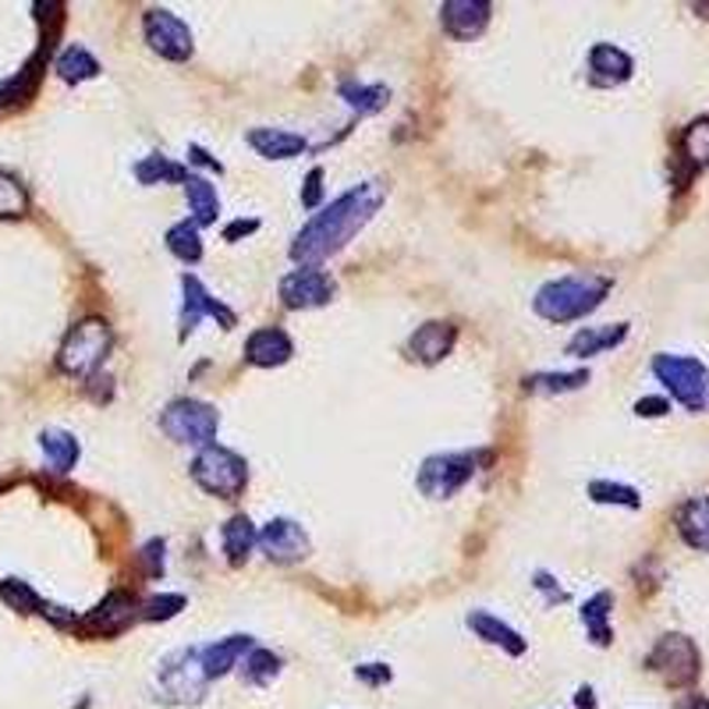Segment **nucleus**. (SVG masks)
<instances>
[{
    "instance_id": "f03ea898",
    "label": "nucleus",
    "mask_w": 709,
    "mask_h": 709,
    "mask_svg": "<svg viewBox=\"0 0 709 709\" xmlns=\"http://www.w3.org/2000/svg\"><path fill=\"white\" fill-rule=\"evenodd\" d=\"M614 281L604 273H567L536 291L532 310L547 323H578L607 302Z\"/></svg>"
},
{
    "instance_id": "a19ab883",
    "label": "nucleus",
    "mask_w": 709,
    "mask_h": 709,
    "mask_svg": "<svg viewBox=\"0 0 709 709\" xmlns=\"http://www.w3.org/2000/svg\"><path fill=\"white\" fill-rule=\"evenodd\" d=\"M319 203H323V167H313L310 178H305V189H302V206L319 210Z\"/></svg>"
},
{
    "instance_id": "b1692460",
    "label": "nucleus",
    "mask_w": 709,
    "mask_h": 709,
    "mask_svg": "<svg viewBox=\"0 0 709 709\" xmlns=\"http://www.w3.org/2000/svg\"><path fill=\"white\" fill-rule=\"evenodd\" d=\"M256 543H259V529L252 526L249 515H230L221 526V547H224V558L230 567H241L249 561Z\"/></svg>"
},
{
    "instance_id": "bb28decb",
    "label": "nucleus",
    "mask_w": 709,
    "mask_h": 709,
    "mask_svg": "<svg viewBox=\"0 0 709 709\" xmlns=\"http://www.w3.org/2000/svg\"><path fill=\"white\" fill-rule=\"evenodd\" d=\"M181 189H184V199H189V213H192V224L195 227L217 224V217H221L217 184H210L203 175H189V181H184Z\"/></svg>"
},
{
    "instance_id": "20e7f679",
    "label": "nucleus",
    "mask_w": 709,
    "mask_h": 709,
    "mask_svg": "<svg viewBox=\"0 0 709 709\" xmlns=\"http://www.w3.org/2000/svg\"><path fill=\"white\" fill-rule=\"evenodd\" d=\"M189 472H192L195 486L217 500H238L245 486H249V461L221 443L203 447V451L192 458Z\"/></svg>"
},
{
    "instance_id": "f3484780",
    "label": "nucleus",
    "mask_w": 709,
    "mask_h": 709,
    "mask_svg": "<svg viewBox=\"0 0 709 709\" xmlns=\"http://www.w3.org/2000/svg\"><path fill=\"white\" fill-rule=\"evenodd\" d=\"M291 354H295V341L281 327H259L245 341V362L256 369H277L291 362Z\"/></svg>"
},
{
    "instance_id": "2f4dec72",
    "label": "nucleus",
    "mask_w": 709,
    "mask_h": 709,
    "mask_svg": "<svg viewBox=\"0 0 709 709\" xmlns=\"http://www.w3.org/2000/svg\"><path fill=\"white\" fill-rule=\"evenodd\" d=\"M238 667H241V682L245 685L263 688V685L273 682L277 674H281V656H277L273 650H263V645H252Z\"/></svg>"
},
{
    "instance_id": "c756f323",
    "label": "nucleus",
    "mask_w": 709,
    "mask_h": 709,
    "mask_svg": "<svg viewBox=\"0 0 709 709\" xmlns=\"http://www.w3.org/2000/svg\"><path fill=\"white\" fill-rule=\"evenodd\" d=\"M341 100L351 106L359 117H369V114H380L383 106L391 100V89L380 86V82H341Z\"/></svg>"
},
{
    "instance_id": "cd10ccee",
    "label": "nucleus",
    "mask_w": 709,
    "mask_h": 709,
    "mask_svg": "<svg viewBox=\"0 0 709 709\" xmlns=\"http://www.w3.org/2000/svg\"><path fill=\"white\" fill-rule=\"evenodd\" d=\"M610 610H614V596L604 589L589 596L578 610V621L585 628V635H589L593 645H610L614 642V628H610Z\"/></svg>"
},
{
    "instance_id": "72a5a7b5",
    "label": "nucleus",
    "mask_w": 709,
    "mask_h": 709,
    "mask_svg": "<svg viewBox=\"0 0 709 709\" xmlns=\"http://www.w3.org/2000/svg\"><path fill=\"white\" fill-rule=\"evenodd\" d=\"M589 383V369H572V373H532L526 376L529 394H572Z\"/></svg>"
},
{
    "instance_id": "9b49d317",
    "label": "nucleus",
    "mask_w": 709,
    "mask_h": 709,
    "mask_svg": "<svg viewBox=\"0 0 709 709\" xmlns=\"http://www.w3.org/2000/svg\"><path fill=\"white\" fill-rule=\"evenodd\" d=\"M135 621H138V599L125 589H114V593H106L75 628L86 631L92 639H114Z\"/></svg>"
},
{
    "instance_id": "c03bdc74",
    "label": "nucleus",
    "mask_w": 709,
    "mask_h": 709,
    "mask_svg": "<svg viewBox=\"0 0 709 709\" xmlns=\"http://www.w3.org/2000/svg\"><path fill=\"white\" fill-rule=\"evenodd\" d=\"M189 164H199V167H206V171H217V175L224 171L221 160H213L203 146H189Z\"/></svg>"
},
{
    "instance_id": "6ab92c4d",
    "label": "nucleus",
    "mask_w": 709,
    "mask_h": 709,
    "mask_svg": "<svg viewBox=\"0 0 709 709\" xmlns=\"http://www.w3.org/2000/svg\"><path fill=\"white\" fill-rule=\"evenodd\" d=\"M252 635H227V639H217L210 645H199V664H203V674L206 682H217V677H227L235 671L245 653L252 650Z\"/></svg>"
},
{
    "instance_id": "423d86ee",
    "label": "nucleus",
    "mask_w": 709,
    "mask_h": 709,
    "mask_svg": "<svg viewBox=\"0 0 709 709\" xmlns=\"http://www.w3.org/2000/svg\"><path fill=\"white\" fill-rule=\"evenodd\" d=\"M653 376L688 412H709V369L691 354H653Z\"/></svg>"
},
{
    "instance_id": "a18cd8bd",
    "label": "nucleus",
    "mask_w": 709,
    "mask_h": 709,
    "mask_svg": "<svg viewBox=\"0 0 709 709\" xmlns=\"http://www.w3.org/2000/svg\"><path fill=\"white\" fill-rule=\"evenodd\" d=\"M252 230H259V221H235V224L224 227V238L227 241H238L241 235H252Z\"/></svg>"
},
{
    "instance_id": "393cba45",
    "label": "nucleus",
    "mask_w": 709,
    "mask_h": 709,
    "mask_svg": "<svg viewBox=\"0 0 709 709\" xmlns=\"http://www.w3.org/2000/svg\"><path fill=\"white\" fill-rule=\"evenodd\" d=\"M677 536L685 539L691 550L709 553V493L702 497H691L677 507Z\"/></svg>"
},
{
    "instance_id": "37998d69",
    "label": "nucleus",
    "mask_w": 709,
    "mask_h": 709,
    "mask_svg": "<svg viewBox=\"0 0 709 709\" xmlns=\"http://www.w3.org/2000/svg\"><path fill=\"white\" fill-rule=\"evenodd\" d=\"M536 589H539V593H547L550 604H564V599H567V593H564L561 585L553 582V575H547V572H539V575H536Z\"/></svg>"
},
{
    "instance_id": "2eb2a0df",
    "label": "nucleus",
    "mask_w": 709,
    "mask_h": 709,
    "mask_svg": "<svg viewBox=\"0 0 709 709\" xmlns=\"http://www.w3.org/2000/svg\"><path fill=\"white\" fill-rule=\"evenodd\" d=\"M493 19V4L489 0H447L440 4V25L451 40H480L486 33V25Z\"/></svg>"
},
{
    "instance_id": "e433bc0d",
    "label": "nucleus",
    "mask_w": 709,
    "mask_h": 709,
    "mask_svg": "<svg viewBox=\"0 0 709 709\" xmlns=\"http://www.w3.org/2000/svg\"><path fill=\"white\" fill-rule=\"evenodd\" d=\"M589 497L596 504H614V507H628V511H639L642 497L635 486L628 483H614V480H593L589 483Z\"/></svg>"
},
{
    "instance_id": "4c0bfd02",
    "label": "nucleus",
    "mask_w": 709,
    "mask_h": 709,
    "mask_svg": "<svg viewBox=\"0 0 709 709\" xmlns=\"http://www.w3.org/2000/svg\"><path fill=\"white\" fill-rule=\"evenodd\" d=\"M184 599L181 593H164V596H153L146 604H138V621H171L184 610Z\"/></svg>"
},
{
    "instance_id": "473e14b6",
    "label": "nucleus",
    "mask_w": 709,
    "mask_h": 709,
    "mask_svg": "<svg viewBox=\"0 0 709 709\" xmlns=\"http://www.w3.org/2000/svg\"><path fill=\"white\" fill-rule=\"evenodd\" d=\"M167 249H171L175 259H181L184 267H195L203 259V235L192 221H178L171 230H167Z\"/></svg>"
},
{
    "instance_id": "dca6fc26",
    "label": "nucleus",
    "mask_w": 709,
    "mask_h": 709,
    "mask_svg": "<svg viewBox=\"0 0 709 709\" xmlns=\"http://www.w3.org/2000/svg\"><path fill=\"white\" fill-rule=\"evenodd\" d=\"M458 345V327L447 319H429L423 327H415V334L408 337V354L423 365H437L443 362L447 354L454 351Z\"/></svg>"
},
{
    "instance_id": "4be33fe9",
    "label": "nucleus",
    "mask_w": 709,
    "mask_h": 709,
    "mask_svg": "<svg viewBox=\"0 0 709 709\" xmlns=\"http://www.w3.org/2000/svg\"><path fill=\"white\" fill-rule=\"evenodd\" d=\"M245 143H249L263 160H295L310 149L305 135L288 132V128H249L245 132Z\"/></svg>"
},
{
    "instance_id": "6e6552de",
    "label": "nucleus",
    "mask_w": 709,
    "mask_h": 709,
    "mask_svg": "<svg viewBox=\"0 0 709 709\" xmlns=\"http://www.w3.org/2000/svg\"><path fill=\"white\" fill-rule=\"evenodd\" d=\"M206 674H203V664H199V645L192 650H175L160 660L157 667V691L164 702L171 706H189V702H203L206 696Z\"/></svg>"
},
{
    "instance_id": "7c9ffc66",
    "label": "nucleus",
    "mask_w": 709,
    "mask_h": 709,
    "mask_svg": "<svg viewBox=\"0 0 709 709\" xmlns=\"http://www.w3.org/2000/svg\"><path fill=\"white\" fill-rule=\"evenodd\" d=\"M54 71L68 86H79V82L97 79V75H100V60L92 57L86 46H65V50H60L57 60H54Z\"/></svg>"
},
{
    "instance_id": "5701e85b",
    "label": "nucleus",
    "mask_w": 709,
    "mask_h": 709,
    "mask_svg": "<svg viewBox=\"0 0 709 709\" xmlns=\"http://www.w3.org/2000/svg\"><path fill=\"white\" fill-rule=\"evenodd\" d=\"M628 337V323H604V327H582L572 341H567V354L572 359H596V354L614 351L624 345Z\"/></svg>"
},
{
    "instance_id": "ea45409f",
    "label": "nucleus",
    "mask_w": 709,
    "mask_h": 709,
    "mask_svg": "<svg viewBox=\"0 0 709 709\" xmlns=\"http://www.w3.org/2000/svg\"><path fill=\"white\" fill-rule=\"evenodd\" d=\"M354 677H359V682L369 685V688H380V685L391 682L394 671L387 664H359V667H354Z\"/></svg>"
},
{
    "instance_id": "f704fd0d",
    "label": "nucleus",
    "mask_w": 709,
    "mask_h": 709,
    "mask_svg": "<svg viewBox=\"0 0 709 709\" xmlns=\"http://www.w3.org/2000/svg\"><path fill=\"white\" fill-rule=\"evenodd\" d=\"M0 596L8 599V607L22 610V614H43V618H50V614H54V607H50V604H43L40 593L33 589V585H29V582H19V578L0 582Z\"/></svg>"
},
{
    "instance_id": "0eeeda50",
    "label": "nucleus",
    "mask_w": 709,
    "mask_h": 709,
    "mask_svg": "<svg viewBox=\"0 0 709 709\" xmlns=\"http://www.w3.org/2000/svg\"><path fill=\"white\" fill-rule=\"evenodd\" d=\"M160 429L181 447H210L221 434V415L213 405L199 397H175L171 405L160 412Z\"/></svg>"
},
{
    "instance_id": "79ce46f5",
    "label": "nucleus",
    "mask_w": 709,
    "mask_h": 709,
    "mask_svg": "<svg viewBox=\"0 0 709 709\" xmlns=\"http://www.w3.org/2000/svg\"><path fill=\"white\" fill-rule=\"evenodd\" d=\"M667 412H671L667 397H639L635 401V415H642V419H664Z\"/></svg>"
},
{
    "instance_id": "de8ad7c7",
    "label": "nucleus",
    "mask_w": 709,
    "mask_h": 709,
    "mask_svg": "<svg viewBox=\"0 0 709 709\" xmlns=\"http://www.w3.org/2000/svg\"><path fill=\"white\" fill-rule=\"evenodd\" d=\"M677 709H709V699L706 696H685L677 702Z\"/></svg>"
},
{
    "instance_id": "f257e3e1",
    "label": "nucleus",
    "mask_w": 709,
    "mask_h": 709,
    "mask_svg": "<svg viewBox=\"0 0 709 709\" xmlns=\"http://www.w3.org/2000/svg\"><path fill=\"white\" fill-rule=\"evenodd\" d=\"M383 199V184L376 181H362V184H351L348 192H341L334 203L319 206L310 224H305L295 241H291V259L299 267H323L327 259H334L341 249H348L351 238L376 217Z\"/></svg>"
},
{
    "instance_id": "1a4fd4ad",
    "label": "nucleus",
    "mask_w": 709,
    "mask_h": 709,
    "mask_svg": "<svg viewBox=\"0 0 709 709\" xmlns=\"http://www.w3.org/2000/svg\"><path fill=\"white\" fill-rule=\"evenodd\" d=\"M645 667H650L660 682H667L671 688H688V685L699 682L702 656H699V645L688 635H682V631H667V635L656 639L650 656H645Z\"/></svg>"
},
{
    "instance_id": "f8f14e48",
    "label": "nucleus",
    "mask_w": 709,
    "mask_h": 709,
    "mask_svg": "<svg viewBox=\"0 0 709 709\" xmlns=\"http://www.w3.org/2000/svg\"><path fill=\"white\" fill-rule=\"evenodd\" d=\"M217 319L224 330H230L238 323V316L227 310V305L221 299H213L210 291L203 288V281L192 273H184L181 277V319H178V327H181V337H189L199 323L203 319Z\"/></svg>"
},
{
    "instance_id": "aec40b11",
    "label": "nucleus",
    "mask_w": 709,
    "mask_h": 709,
    "mask_svg": "<svg viewBox=\"0 0 709 709\" xmlns=\"http://www.w3.org/2000/svg\"><path fill=\"white\" fill-rule=\"evenodd\" d=\"M677 164H682L677 189H685L691 178L709 167V117H696L682 132V138H677Z\"/></svg>"
},
{
    "instance_id": "7ed1b4c3",
    "label": "nucleus",
    "mask_w": 709,
    "mask_h": 709,
    "mask_svg": "<svg viewBox=\"0 0 709 709\" xmlns=\"http://www.w3.org/2000/svg\"><path fill=\"white\" fill-rule=\"evenodd\" d=\"M114 351V327L100 316L79 319L57 348V369L75 380H92Z\"/></svg>"
},
{
    "instance_id": "58836bf2",
    "label": "nucleus",
    "mask_w": 709,
    "mask_h": 709,
    "mask_svg": "<svg viewBox=\"0 0 709 709\" xmlns=\"http://www.w3.org/2000/svg\"><path fill=\"white\" fill-rule=\"evenodd\" d=\"M164 550H167L164 539H149V543L138 550V564H143L146 578H164V567H167Z\"/></svg>"
},
{
    "instance_id": "412c9836",
    "label": "nucleus",
    "mask_w": 709,
    "mask_h": 709,
    "mask_svg": "<svg viewBox=\"0 0 709 709\" xmlns=\"http://www.w3.org/2000/svg\"><path fill=\"white\" fill-rule=\"evenodd\" d=\"M469 628H472L475 639H483L486 645H497V650L507 653V656H521L529 650V642L521 639V631H515L511 624L500 621L497 614H489V610H472L469 614Z\"/></svg>"
},
{
    "instance_id": "9d476101",
    "label": "nucleus",
    "mask_w": 709,
    "mask_h": 709,
    "mask_svg": "<svg viewBox=\"0 0 709 709\" xmlns=\"http://www.w3.org/2000/svg\"><path fill=\"white\" fill-rule=\"evenodd\" d=\"M143 36L153 54L164 60H175V65H181V60H189L195 54V36H192L189 22L178 19V14L167 8H149L143 14Z\"/></svg>"
},
{
    "instance_id": "a878e982",
    "label": "nucleus",
    "mask_w": 709,
    "mask_h": 709,
    "mask_svg": "<svg viewBox=\"0 0 709 709\" xmlns=\"http://www.w3.org/2000/svg\"><path fill=\"white\" fill-rule=\"evenodd\" d=\"M40 451L46 458V469L57 472V475L71 472L75 465H79V458H82L79 440H75L68 429H54V426L40 434Z\"/></svg>"
},
{
    "instance_id": "c85d7f7f",
    "label": "nucleus",
    "mask_w": 709,
    "mask_h": 709,
    "mask_svg": "<svg viewBox=\"0 0 709 709\" xmlns=\"http://www.w3.org/2000/svg\"><path fill=\"white\" fill-rule=\"evenodd\" d=\"M189 175H192L189 167L164 157V153H149V157L135 164V178H138V184H146V189H153V184H184Z\"/></svg>"
},
{
    "instance_id": "c9c22d12",
    "label": "nucleus",
    "mask_w": 709,
    "mask_h": 709,
    "mask_svg": "<svg viewBox=\"0 0 709 709\" xmlns=\"http://www.w3.org/2000/svg\"><path fill=\"white\" fill-rule=\"evenodd\" d=\"M29 189L25 184L14 178V175H8V171H0V221H19V217H25L29 213Z\"/></svg>"
},
{
    "instance_id": "39448f33",
    "label": "nucleus",
    "mask_w": 709,
    "mask_h": 709,
    "mask_svg": "<svg viewBox=\"0 0 709 709\" xmlns=\"http://www.w3.org/2000/svg\"><path fill=\"white\" fill-rule=\"evenodd\" d=\"M486 461V451H447V454H429L419 475H415V486H419L423 497L429 500H451L454 493H461L472 475L480 472V465Z\"/></svg>"
},
{
    "instance_id": "ddd939ff",
    "label": "nucleus",
    "mask_w": 709,
    "mask_h": 709,
    "mask_svg": "<svg viewBox=\"0 0 709 709\" xmlns=\"http://www.w3.org/2000/svg\"><path fill=\"white\" fill-rule=\"evenodd\" d=\"M259 550L267 553L273 564H299L310 558V532H305L295 518H270L259 529Z\"/></svg>"
},
{
    "instance_id": "a211bd4d",
    "label": "nucleus",
    "mask_w": 709,
    "mask_h": 709,
    "mask_svg": "<svg viewBox=\"0 0 709 709\" xmlns=\"http://www.w3.org/2000/svg\"><path fill=\"white\" fill-rule=\"evenodd\" d=\"M635 71V60H631L628 50L614 43H596L589 50V79L599 89H614V86H624Z\"/></svg>"
},
{
    "instance_id": "49530a36",
    "label": "nucleus",
    "mask_w": 709,
    "mask_h": 709,
    "mask_svg": "<svg viewBox=\"0 0 709 709\" xmlns=\"http://www.w3.org/2000/svg\"><path fill=\"white\" fill-rule=\"evenodd\" d=\"M575 706L578 709H596V699H593V688L585 685V688H578V696H575Z\"/></svg>"
},
{
    "instance_id": "4468645a",
    "label": "nucleus",
    "mask_w": 709,
    "mask_h": 709,
    "mask_svg": "<svg viewBox=\"0 0 709 709\" xmlns=\"http://www.w3.org/2000/svg\"><path fill=\"white\" fill-rule=\"evenodd\" d=\"M334 277L319 267H299L281 281V302L288 310H319L334 299Z\"/></svg>"
}]
</instances>
